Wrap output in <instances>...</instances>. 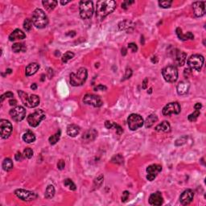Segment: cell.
<instances>
[{"mask_svg":"<svg viewBox=\"0 0 206 206\" xmlns=\"http://www.w3.org/2000/svg\"><path fill=\"white\" fill-rule=\"evenodd\" d=\"M26 37V35L21 30L15 29V31H13V32L9 35V40L10 41H14L16 40H23Z\"/></svg>","mask_w":206,"mask_h":206,"instance_id":"obj_21","label":"cell"},{"mask_svg":"<svg viewBox=\"0 0 206 206\" xmlns=\"http://www.w3.org/2000/svg\"><path fill=\"white\" fill-rule=\"evenodd\" d=\"M42 3H43L44 6L47 9L48 11H53V9L56 6L58 2L54 1V0H45V1H43Z\"/></svg>","mask_w":206,"mask_h":206,"instance_id":"obj_29","label":"cell"},{"mask_svg":"<svg viewBox=\"0 0 206 206\" xmlns=\"http://www.w3.org/2000/svg\"><path fill=\"white\" fill-rule=\"evenodd\" d=\"M181 108L180 104L178 102L168 103V105L164 107L163 109V115L165 116H169L171 115H178L180 114Z\"/></svg>","mask_w":206,"mask_h":206,"instance_id":"obj_12","label":"cell"},{"mask_svg":"<svg viewBox=\"0 0 206 206\" xmlns=\"http://www.w3.org/2000/svg\"><path fill=\"white\" fill-rule=\"evenodd\" d=\"M157 121H158V117L156 115H149L146 119V122H145V127L147 128H150L156 123Z\"/></svg>","mask_w":206,"mask_h":206,"instance_id":"obj_28","label":"cell"},{"mask_svg":"<svg viewBox=\"0 0 206 206\" xmlns=\"http://www.w3.org/2000/svg\"><path fill=\"white\" fill-rule=\"evenodd\" d=\"M131 75H132V70H131L130 68H127V70H126L125 76H124L125 79H128V78H130V77H131Z\"/></svg>","mask_w":206,"mask_h":206,"instance_id":"obj_47","label":"cell"},{"mask_svg":"<svg viewBox=\"0 0 206 206\" xmlns=\"http://www.w3.org/2000/svg\"><path fill=\"white\" fill-rule=\"evenodd\" d=\"M13 97H14V95H13V94H12V92H6L4 94H3L1 96V102H3V101H4V99L6 98V97H8V98H13Z\"/></svg>","mask_w":206,"mask_h":206,"instance_id":"obj_42","label":"cell"},{"mask_svg":"<svg viewBox=\"0 0 206 206\" xmlns=\"http://www.w3.org/2000/svg\"><path fill=\"white\" fill-rule=\"evenodd\" d=\"M40 68V65L37 64V63H32V64H29V65L27 66L26 68V76H32V75H34V74L38 71V69Z\"/></svg>","mask_w":206,"mask_h":206,"instance_id":"obj_23","label":"cell"},{"mask_svg":"<svg viewBox=\"0 0 206 206\" xmlns=\"http://www.w3.org/2000/svg\"><path fill=\"white\" fill-rule=\"evenodd\" d=\"M127 122H128V127L131 130H136L139 129L144 123L142 116L137 114H132L130 115L127 119Z\"/></svg>","mask_w":206,"mask_h":206,"instance_id":"obj_9","label":"cell"},{"mask_svg":"<svg viewBox=\"0 0 206 206\" xmlns=\"http://www.w3.org/2000/svg\"><path fill=\"white\" fill-rule=\"evenodd\" d=\"M115 122H110V121H106L105 122V127L107 128V129H111L112 127H115Z\"/></svg>","mask_w":206,"mask_h":206,"instance_id":"obj_49","label":"cell"},{"mask_svg":"<svg viewBox=\"0 0 206 206\" xmlns=\"http://www.w3.org/2000/svg\"><path fill=\"white\" fill-rule=\"evenodd\" d=\"M201 107H202V105H201L200 103H197V104H195V106H194L195 109H201Z\"/></svg>","mask_w":206,"mask_h":206,"instance_id":"obj_55","label":"cell"},{"mask_svg":"<svg viewBox=\"0 0 206 206\" xmlns=\"http://www.w3.org/2000/svg\"><path fill=\"white\" fill-rule=\"evenodd\" d=\"M194 197V192L191 189H187L180 195V201L183 205H188L191 203Z\"/></svg>","mask_w":206,"mask_h":206,"instance_id":"obj_16","label":"cell"},{"mask_svg":"<svg viewBox=\"0 0 206 206\" xmlns=\"http://www.w3.org/2000/svg\"><path fill=\"white\" fill-rule=\"evenodd\" d=\"M15 194L18 198H19L20 200H24V201H32L35 200L36 198L38 197V196L36 193L33 192L28 191V190H24V189H17L15 190Z\"/></svg>","mask_w":206,"mask_h":206,"instance_id":"obj_10","label":"cell"},{"mask_svg":"<svg viewBox=\"0 0 206 206\" xmlns=\"http://www.w3.org/2000/svg\"><path fill=\"white\" fill-rule=\"evenodd\" d=\"M172 3V1H159V5L162 8H168L170 7Z\"/></svg>","mask_w":206,"mask_h":206,"instance_id":"obj_41","label":"cell"},{"mask_svg":"<svg viewBox=\"0 0 206 206\" xmlns=\"http://www.w3.org/2000/svg\"><path fill=\"white\" fill-rule=\"evenodd\" d=\"M151 92H152V89L151 88L150 89H149V94H151Z\"/></svg>","mask_w":206,"mask_h":206,"instance_id":"obj_61","label":"cell"},{"mask_svg":"<svg viewBox=\"0 0 206 206\" xmlns=\"http://www.w3.org/2000/svg\"><path fill=\"white\" fill-rule=\"evenodd\" d=\"M10 115L15 122H21L26 116V109L23 106H18L10 110Z\"/></svg>","mask_w":206,"mask_h":206,"instance_id":"obj_11","label":"cell"},{"mask_svg":"<svg viewBox=\"0 0 206 206\" xmlns=\"http://www.w3.org/2000/svg\"><path fill=\"white\" fill-rule=\"evenodd\" d=\"M6 73H12V69H10V68H8L7 70L6 71Z\"/></svg>","mask_w":206,"mask_h":206,"instance_id":"obj_60","label":"cell"},{"mask_svg":"<svg viewBox=\"0 0 206 206\" xmlns=\"http://www.w3.org/2000/svg\"><path fill=\"white\" fill-rule=\"evenodd\" d=\"M147 82H148V79L147 78H145L144 80H143V89H147Z\"/></svg>","mask_w":206,"mask_h":206,"instance_id":"obj_54","label":"cell"},{"mask_svg":"<svg viewBox=\"0 0 206 206\" xmlns=\"http://www.w3.org/2000/svg\"><path fill=\"white\" fill-rule=\"evenodd\" d=\"M111 161L115 164H123V157L121 156L120 154H118L112 158Z\"/></svg>","mask_w":206,"mask_h":206,"instance_id":"obj_38","label":"cell"},{"mask_svg":"<svg viewBox=\"0 0 206 206\" xmlns=\"http://www.w3.org/2000/svg\"><path fill=\"white\" fill-rule=\"evenodd\" d=\"M32 20H31L29 19H26L24 22V28L27 32H29L32 28Z\"/></svg>","mask_w":206,"mask_h":206,"instance_id":"obj_36","label":"cell"},{"mask_svg":"<svg viewBox=\"0 0 206 206\" xmlns=\"http://www.w3.org/2000/svg\"><path fill=\"white\" fill-rule=\"evenodd\" d=\"M94 89L97 91V90H99V89H101V90H106V87L104 86H102V85H99V86H97V87H95Z\"/></svg>","mask_w":206,"mask_h":206,"instance_id":"obj_53","label":"cell"},{"mask_svg":"<svg viewBox=\"0 0 206 206\" xmlns=\"http://www.w3.org/2000/svg\"><path fill=\"white\" fill-rule=\"evenodd\" d=\"M55 195V189L53 185H48L46 189V192H45V197L47 199H51L53 198Z\"/></svg>","mask_w":206,"mask_h":206,"instance_id":"obj_31","label":"cell"},{"mask_svg":"<svg viewBox=\"0 0 206 206\" xmlns=\"http://www.w3.org/2000/svg\"><path fill=\"white\" fill-rule=\"evenodd\" d=\"M16 102H17L15 100H11L10 101V105H11V106H15V105H16Z\"/></svg>","mask_w":206,"mask_h":206,"instance_id":"obj_57","label":"cell"},{"mask_svg":"<svg viewBox=\"0 0 206 206\" xmlns=\"http://www.w3.org/2000/svg\"><path fill=\"white\" fill-rule=\"evenodd\" d=\"M80 130H81L80 127L77 125H74V124L69 125L67 127V134L70 137H76L77 135H79Z\"/></svg>","mask_w":206,"mask_h":206,"instance_id":"obj_25","label":"cell"},{"mask_svg":"<svg viewBox=\"0 0 206 206\" xmlns=\"http://www.w3.org/2000/svg\"><path fill=\"white\" fill-rule=\"evenodd\" d=\"M129 192H124L123 193H122V202H126V201L128 200V198H129Z\"/></svg>","mask_w":206,"mask_h":206,"instance_id":"obj_44","label":"cell"},{"mask_svg":"<svg viewBox=\"0 0 206 206\" xmlns=\"http://www.w3.org/2000/svg\"><path fill=\"white\" fill-rule=\"evenodd\" d=\"M200 109H195V111L191 114V115H189L188 117V119H189L190 122H194L197 119V118L200 116Z\"/></svg>","mask_w":206,"mask_h":206,"instance_id":"obj_35","label":"cell"},{"mask_svg":"<svg viewBox=\"0 0 206 206\" xmlns=\"http://www.w3.org/2000/svg\"><path fill=\"white\" fill-rule=\"evenodd\" d=\"M12 131V125L8 120L1 119L0 121V133L1 138H7L11 135Z\"/></svg>","mask_w":206,"mask_h":206,"instance_id":"obj_13","label":"cell"},{"mask_svg":"<svg viewBox=\"0 0 206 206\" xmlns=\"http://www.w3.org/2000/svg\"><path fill=\"white\" fill-rule=\"evenodd\" d=\"M163 201H164V200H163L162 194L159 192H156L155 193H152L149 197V203L151 205H161L163 204Z\"/></svg>","mask_w":206,"mask_h":206,"instance_id":"obj_18","label":"cell"},{"mask_svg":"<svg viewBox=\"0 0 206 206\" xmlns=\"http://www.w3.org/2000/svg\"><path fill=\"white\" fill-rule=\"evenodd\" d=\"M171 130V126L168 122L164 121L163 122L159 124L158 126L156 127V130L157 131H163V132H169Z\"/></svg>","mask_w":206,"mask_h":206,"instance_id":"obj_26","label":"cell"},{"mask_svg":"<svg viewBox=\"0 0 206 206\" xmlns=\"http://www.w3.org/2000/svg\"><path fill=\"white\" fill-rule=\"evenodd\" d=\"M83 102L87 105H91L94 107H100L103 104L101 97L94 94H86L83 98Z\"/></svg>","mask_w":206,"mask_h":206,"instance_id":"obj_14","label":"cell"},{"mask_svg":"<svg viewBox=\"0 0 206 206\" xmlns=\"http://www.w3.org/2000/svg\"><path fill=\"white\" fill-rule=\"evenodd\" d=\"M205 59L201 55L195 54L192 55L188 60V65L191 69H195L197 71H200L204 65Z\"/></svg>","mask_w":206,"mask_h":206,"instance_id":"obj_8","label":"cell"},{"mask_svg":"<svg viewBox=\"0 0 206 206\" xmlns=\"http://www.w3.org/2000/svg\"><path fill=\"white\" fill-rule=\"evenodd\" d=\"M44 118H45L44 112L41 109H37L33 114H31L27 117V122L29 124L30 127H38L40 123L41 122V121L44 120Z\"/></svg>","mask_w":206,"mask_h":206,"instance_id":"obj_7","label":"cell"},{"mask_svg":"<svg viewBox=\"0 0 206 206\" xmlns=\"http://www.w3.org/2000/svg\"><path fill=\"white\" fill-rule=\"evenodd\" d=\"M189 87H190V85H189V82L187 81H180L176 86V90L178 94L179 95H184L186 94L189 90Z\"/></svg>","mask_w":206,"mask_h":206,"instance_id":"obj_20","label":"cell"},{"mask_svg":"<svg viewBox=\"0 0 206 206\" xmlns=\"http://www.w3.org/2000/svg\"><path fill=\"white\" fill-rule=\"evenodd\" d=\"M24 158L31 159L33 156V151L31 148H29V147H27L26 149H24Z\"/></svg>","mask_w":206,"mask_h":206,"instance_id":"obj_40","label":"cell"},{"mask_svg":"<svg viewBox=\"0 0 206 206\" xmlns=\"http://www.w3.org/2000/svg\"><path fill=\"white\" fill-rule=\"evenodd\" d=\"M128 48L132 50L133 53H135L138 50V47H137V45L135 43H130V44H128Z\"/></svg>","mask_w":206,"mask_h":206,"instance_id":"obj_45","label":"cell"},{"mask_svg":"<svg viewBox=\"0 0 206 206\" xmlns=\"http://www.w3.org/2000/svg\"><path fill=\"white\" fill-rule=\"evenodd\" d=\"M94 11V3L92 1H81L80 3V15L83 19H90Z\"/></svg>","mask_w":206,"mask_h":206,"instance_id":"obj_5","label":"cell"},{"mask_svg":"<svg viewBox=\"0 0 206 206\" xmlns=\"http://www.w3.org/2000/svg\"><path fill=\"white\" fill-rule=\"evenodd\" d=\"M186 139H187V137L186 136H183V137L180 138L179 139H177L176 141V146H181L184 143H185Z\"/></svg>","mask_w":206,"mask_h":206,"instance_id":"obj_43","label":"cell"},{"mask_svg":"<svg viewBox=\"0 0 206 206\" xmlns=\"http://www.w3.org/2000/svg\"><path fill=\"white\" fill-rule=\"evenodd\" d=\"M24 155H22L20 152H17V153L15 154V159L16 161H22V160L24 159Z\"/></svg>","mask_w":206,"mask_h":206,"instance_id":"obj_46","label":"cell"},{"mask_svg":"<svg viewBox=\"0 0 206 206\" xmlns=\"http://www.w3.org/2000/svg\"><path fill=\"white\" fill-rule=\"evenodd\" d=\"M68 3H69V1H61V3L62 5H65V4H67Z\"/></svg>","mask_w":206,"mask_h":206,"instance_id":"obj_58","label":"cell"},{"mask_svg":"<svg viewBox=\"0 0 206 206\" xmlns=\"http://www.w3.org/2000/svg\"><path fill=\"white\" fill-rule=\"evenodd\" d=\"M88 73L86 68H80L77 73L70 74V84L73 86H82L87 79Z\"/></svg>","mask_w":206,"mask_h":206,"instance_id":"obj_2","label":"cell"},{"mask_svg":"<svg viewBox=\"0 0 206 206\" xmlns=\"http://www.w3.org/2000/svg\"><path fill=\"white\" fill-rule=\"evenodd\" d=\"M13 162L11 159L9 158H6V159L3 160V168L4 171H11L12 168H13Z\"/></svg>","mask_w":206,"mask_h":206,"instance_id":"obj_30","label":"cell"},{"mask_svg":"<svg viewBox=\"0 0 206 206\" xmlns=\"http://www.w3.org/2000/svg\"><path fill=\"white\" fill-rule=\"evenodd\" d=\"M32 22L36 27L44 28L48 24V19L43 10L37 8L33 12Z\"/></svg>","mask_w":206,"mask_h":206,"instance_id":"obj_3","label":"cell"},{"mask_svg":"<svg viewBox=\"0 0 206 206\" xmlns=\"http://www.w3.org/2000/svg\"><path fill=\"white\" fill-rule=\"evenodd\" d=\"M74 56V53L72 52H67L65 53L63 56H62V62L63 63H67L69 60L73 59Z\"/></svg>","mask_w":206,"mask_h":206,"instance_id":"obj_34","label":"cell"},{"mask_svg":"<svg viewBox=\"0 0 206 206\" xmlns=\"http://www.w3.org/2000/svg\"><path fill=\"white\" fill-rule=\"evenodd\" d=\"M26 49V47L24 44L16 43V44H13V46H12V50L16 53H19V52H25Z\"/></svg>","mask_w":206,"mask_h":206,"instance_id":"obj_32","label":"cell"},{"mask_svg":"<svg viewBox=\"0 0 206 206\" xmlns=\"http://www.w3.org/2000/svg\"><path fill=\"white\" fill-rule=\"evenodd\" d=\"M116 8V2L114 0H100L97 3V17L103 19L111 14Z\"/></svg>","mask_w":206,"mask_h":206,"instance_id":"obj_1","label":"cell"},{"mask_svg":"<svg viewBox=\"0 0 206 206\" xmlns=\"http://www.w3.org/2000/svg\"><path fill=\"white\" fill-rule=\"evenodd\" d=\"M97 130H95L94 129H89L88 130H86V132L83 134L81 138H82V140H84L86 143H89V142L94 141L97 137Z\"/></svg>","mask_w":206,"mask_h":206,"instance_id":"obj_19","label":"cell"},{"mask_svg":"<svg viewBox=\"0 0 206 206\" xmlns=\"http://www.w3.org/2000/svg\"><path fill=\"white\" fill-rule=\"evenodd\" d=\"M162 171V167L159 164H151L147 168V179L149 181H153L156 179V176Z\"/></svg>","mask_w":206,"mask_h":206,"instance_id":"obj_15","label":"cell"},{"mask_svg":"<svg viewBox=\"0 0 206 206\" xmlns=\"http://www.w3.org/2000/svg\"><path fill=\"white\" fill-rule=\"evenodd\" d=\"M23 140L27 143H31L35 142V136L34 135V133L31 130H27L26 133H24L23 135Z\"/></svg>","mask_w":206,"mask_h":206,"instance_id":"obj_27","label":"cell"},{"mask_svg":"<svg viewBox=\"0 0 206 206\" xmlns=\"http://www.w3.org/2000/svg\"><path fill=\"white\" fill-rule=\"evenodd\" d=\"M163 77L166 81L170 83H174L178 79V70L176 66L169 65L165 67L162 72Z\"/></svg>","mask_w":206,"mask_h":206,"instance_id":"obj_6","label":"cell"},{"mask_svg":"<svg viewBox=\"0 0 206 206\" xmlns=\"http://www.w3.org/2000/svg\"><path fill=\"white\" fill-rule=\"evenodd\" d=\"M193 12L197 17H201L205 13V2H195L192 4Z\"/></svg>","mask_w":206,"mask_h":206,"instance_id":"obj_17","label":"cell"},{"mask_svg":"<svg viewBox=\"0 0 206 206\" xmlns=\"http://www.w3.org/2000/svg\"><path fill=\"white\" fill-rule=\"evenodd\" d=\"M122 51H123V53H122V55H126V54H127V50H126V48H122Z\"/></svg>","mask_w":206,"mask_h":206,"instance_id":"obj_59","label":"cell"},{"mask_svg":"<svg viewBox=\"0 0 206 206\" xmlns=\"http://www.w3.org/2000/svg\"><path fill=\"white\" fill-rule=\"evenodd\" d=\"M31 89H32V90H35V89H37V85H36L35 83H34V84H32V85L31 86Z\"/></svg>","mask_w":206,"mask_h":206,"instance_id":"obj_56","label":"cell"},{"mask_svg":"<svg viewBox=\"0 0 206 206\" xmlns=\"http://www.w3.org/2000/svg\"><path fill=\"white\" fill-rule=\"evenodd\" d=\"M65 163L63 159H61L59 162H58V164H57V168H59L60 170H63L65 168Z\"/></svg>","mask_w":206,"mask_h":206,"instance_id":"obj_50","label":"cell"},{"mask_svg":"<svg viewBox=\"0 0 206 206\" xmlns=\"http://www.w3.org/2000/svg\"><path fill=\"white\" fill-rule=\"evenodd\" d=\"M60 138H61V130H58L55 135H52L50 138H48V141L50 143V144L54 145L59 141Z\"/></svg>","mask_w":206,"mask_h":206,"instance_id":"obj_33","label":"cell"},{"mask_svg":"<svg viewBox=\"0 0 206 206\" xmlns=\"http://www.w3.org/2000/svg\"><path fill=\"white\" fill-rule=\"evenodd\" d=\"M102 183H103V176L102 175H100V176H99L98 177H97L94 180V186L95 189H98V188L102 185Z\"/></svg>","mask_w":206,"mask_h":206,"instance_id":"obj_39","label":"cell"},{"mask_svg":"<svg viewBox=\"0 0 206 206\" xmlns=\"http://www.w3.org/2000/svg\"><path fill=\"white\" fill-rule=\"evenodd\" d=\"M48 77L49 79L53 78V70L51 68H48Z\"/></svg>","mask_w":206,"mask_h":206,"instance_id":"obj_52","label":"cell"},{"mask_svg":"<svg viewBox=\"0 0 206 206\" xmlns=\"http://www.w3.org/2000/svg\"><path fill=\"white\" fill-rule=\"evenodd\" d=\"M176 35L181 40H193L194 39V35H192V33L189 32L187 34H183L182 30L180 27L176 28Z\"/></svg>","mask_w":206,"mask_h":206,"instance_id":"obj_24","label":"cell"},{"mask_svg":"<svg viewBox=\"0 0 206 206\" xmlns=\"http://www.w3.org/2000/svg\"><path fill=\"white\" fill-rule=\"evenodd\" d=\"M18 94H19V97H20L21 101L27 107H29V108H35L37 106H39L40 99V97L37 95H29L26 94V93H24V92L21 91V90L18 91Z\"/></svg>","mask_w":206,"mask_h":206,"instance_id":"obj_4","label":"cell"},{"mask_svg":"<svg viewBox=\"0 0 206 206\" xmlns=\"http://www.w3.org/2000/svg\"><path fill=\"white\" fill-rule=\"evenodd\" d=\"M132 3H134L133 1H125V2L122 3V7L123 9H127V7L130 6V5L132 4Z\"/></svg>","mask_w":206,"mask_h":206,"instance_id":"obj_48","label":"cell"},{"mask_svg":"<svg viewBox=\"0 0 206 206\" xmlns=\"http://www.w3.org/2000/svg\"><path fill=\"white\" fill-rule=\"evenodd\" d=\"M115 127V128H116V132H117V134H118V135H121L122 133L123 132V130H122V127H121L119 125H118V124L115 123V127Z\"/></svg>","mask_w":206,"mask_h":206,"instance_id":"obj_51","label":"cell"},{"mask_svg":"<svg viewBox=\"0 0 206 206\" xmlns=\"http://www.w3.org/2000/svg\"><path fill=\"white\" fill-rule=\"evenodd\" d=\"M64 184H65V185L67 187V188H68V189H70V190H73V191H74V190H76V185H75V184H74L72 180H70V179H66V180H65V182H64Z\"/></svg>","mask_w":206,"mask_h":206,"instance_id":"obj_37","label":"cell"},{"mask_svg":"<svg viewBox=\"0 0 206 206\" xmlns=\"http://www.w3.org/2000/svg\"><path fill=\"white\" fill-rule=\"evenodd\" d=\"M186 57L187 54L181 51H177V53H176V62L177 65L179 66H183L186 61Z\"/></svg>","mask_w":206,"mask_h":206,"instance_id":"obj_22","label":"cell"}]
</instances>
